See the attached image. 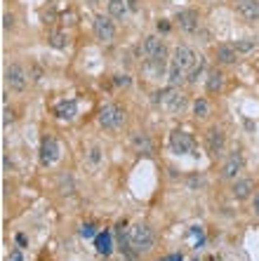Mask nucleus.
<instances>
[{
    "instance_id": "f257e3e1",
    "label": "nucleus",
    "mask_w": 259,
    "mask_h": 261,
    "mask_svg": "<svg viewBox=\"0 0 259 261\" xmlns=\"http://www.w3.org/2000/svg\"><path fill=\"white\" fill-rule=\"evenodd\" d=\"M127 245L135 249V252H151L156 245V233L153 228L146 223H135L130 231H127Z\"/></svg>"
},
{
    "instance_id": "f03ea898",
    "label": "nucleus",
    "mask_w": 259,
    "mask_h": 261,
    "mask_svg": "<svg viewBox=\"0 0 259 261\" xmlns=\"http://www.w3.org/2000/svg\"><path fill=\"white\" fill-rule=\"evenodd\" d=\"M141 52L146 57V61L151 66H156L158 71L165 68V61H167V47L165 42L158 36H146L144 38V45H141Z\"/></svg>"
},
{
    "instance_id": "7ed1b4c3",
    "label": "nucleus",
    "mask_w": 259,
    "mask_h": 261,
    "mask_svg": "<svg viewBox=\"0 0 259 261\" xmlns=\"http://www.w3.org/2000/svg\"><path fill=\"white\" fill-rule=\"evenodd\" d=\"M97 120H99V125H101L104 130H109V132L123 130L125 108H120L118 104H104L101 111H99V116H97Z\"/></svg>"
},
{
    "instance_id": "20e7f679",
    "label": "nucleus",
    "mask_w": 259,
    "mask_h": 261,
    "mask_svg": "<svg viewBox=\"0 0 259 261\" xmlns=\"http://www.w3.org/2000/svg\"><path fill=\"white\" fill-rule=\"evenodd\" d=\"M158 97H160V101H163V108L167 111V113H172V116L184 113V108L189 106V97H186L181 90H175V87L160 92Z\"/></svg>"
},
{
    "instance_id": "39448f33",
    "label": "nucleus",
    "mask_w": 259,
    "mask_h": 261,
    "mask_svg": "<svg viewBox=\"0 0 259 261\" xmlns=\"http://www.w3.org/2000/svg\"><path fill=\"white\" fill-rule=\"evenodd\" d=\"M170 148H172V153H177V156H196V153H193V151H196V139H193L189 132L175 130L170 134Z\"/></svg>"
},
{
    "instance_id": "423d86ee",
    "label": "nucleus",
    "mask_w": 259,
    "mask_h": 261,
    "mask_svg": "<svg viewBox=\"0 0 259 261\" xmlns=\"http://www.w3.org/2000/svg\"><path fill=\"white\" fill-rule=\"evenodd\" d=\"M5 82L10 85V90L24 92L28 85V71L19 64V61H12V64L5 68Z\"/></svg>"
},
{
    "instance_id": "0eeeda50",
    "label": "nucleus",
    "mask_w": 259,
    "mask_h": 261,
    "mask_svg": "<svg viewBox=\"0 0 259 261\" xmlns=\"http://www.w3.org/2000/svg\"><path fill=\"white\" fill-rule=\"evenodd\" d=\"M61 158V146L55 137H45L40 141V165L42 167H52Z\"/></svg>"
},
{
    "instance_id": "6e6552de",
    "label": "nucleus",
    "mask_w": 259,
    "mask_h": 261,
    "mask_svg": "<svg viewBox=\"0 0 259 261\" xmlns=\"http://www.w3.org/2000/svg\"><path fill=\"white\" fill-rule=\"evenodd\" d=\"M92 28H95L97 40H101V42H111L116 38V24H113V17L109 14H97Z\"/></svg>"
},
{
    "instance_id": "1a4fd4ad",
    "label": "nucleus",
    "mask_w": 259,
    "mask_h": 261,
    "mask_svg": "<svg viewBox=\"0 0 259 261\" xmlns=\"http://www.w3.org/2000/svg\"><path fill=\"white\" fill-rule=\"evenodd\" d=\"M205 146H207V153L212 158H219L224 153V148H226V134L219 130L217 125L215 127H210L207 134H205Z\"/></svg>"
},
{
    "instance_id": "9d476101",
    "label": "nucleus",
    "mask_w": 259,
    "mask_h": 261,
    "mask_svg": "<svg viewBox=\"0 0 259 261\" xmlns=\"http://www.w3.org/2000/svg\"><path fill=\"white\" fill-rule=\"evenodd\" d=\"M196 59H198V54L193 52L189 45H179L177 50H175V54H172V59H170V64H175V66H179L181 71H191L193 68V64H196Z\"/></svg>"
},
{
    "instance_id": "9b49d317",
    "label": "nucleus",
    "mask_w": 259,
    "mask_h": 261,
    "mask_svg": "<svg viewBox=\"0 0 259 261\" xmlns=\"http://www.w3.org/2000/svg\"><path fill=\"white\" fill-rule=\"evenodd\" d=\"M240 172H243V156H240L238 151H233V153H229V158L224 160V165H221V177L229 179V181H236V179L240 177Z\"/></svg>"
},
{
    "instance_id": "f8f14e48",
    "label": "nucleus",
    "mask_w": 259,
    "mask_h": 261,
    "mask_svg": "<svg viewBox=\"0 0 259 261\" xmlns=\"http://www.w3.org/2000/svg\"><path fill=\"white\" fill-rule=\"evenodd\" d=\"M175 21H177V26L184 33H196L200 28V14L196 12V10H181V12H177Z\"/></svg>"
},
{
    "instance_id": "ddd939ff",
    "label": "nucleus",
    "mask_w": 259,
    "mask_h": 261,
    "mask_svg": "<svg viewBox=\"0 0 259 261\" xmlns=\"http://www.w3.org/2000/svg\"><path fill=\"white\" fill-rule=\"evenodd\" d=\"M238 57H240V54L236 52V47H233L231 42H221V45L215 47V59H217V64H221V66H233L238 61Z\"/></svg>"
},
{
    "instance_id": "4468645a",
    "label": "nucleus",
    "mask_w": 259,
    "mask_h": 261,
    "mask_svg": "<svg viewBox=\"0 0 259 261\" xmlns=\"http://www.w3.org/2000/svg\"><path fill=\"white\" fill-rule=\"evenodd\" d=\"M252 191H255V181L250 177H238L231 186V196L236 200H247V198L252 196Z\"/></svg>"
},
{
    "instance_id": "2eb2a0df",
    "label": "nucleus",
    "mask_w": 259,
    "mask_h": 261,
    "mask_svg": "<svg viewBox=\"0 0 259 261\" xmlns=\"http://www.w3.org/2000/svg\"><path fill=\"white\" fill-rule=\"evenodd\" d=\"M224 85H226V76L219 68H210L207 78H205V90L210 92V94H219V92L224 90Z\"/></svg>"
},
{
    "instance_id": "dca6fc26",
    "label": "nucleus",
    "mask_w": 259,
    "mask_h": 261,
    "mask_svg": "<svg viewBox=\"0 0 259 261\" xmlns=\"http://www.w3.org/2000/svg\"><path fill=\"white\" fill-rule=\"evenodd\" d=\"M236 12L245 21H259V0H238Z\"/></svg>"
},
{
    "instance_id": "f3484780",
    "label": "nucleus",
    "mask_w": 259,
    "mask_h": 261,
    "mask_svg": "<svg viewBox=\"0 0 259 261\" xmlns=\"http://www.w3.org/2000/svg\"><path fill=\"white\" fill-rule=\"evenodd\" d=\"M130 144H132V148H135L137 153H141V156H151V153H153L151 137L144 134V132H135V134L130 137Z\"/></svg>"
},
{
    "instance_id": "a211bd4d",
    "label": "nucleus",
    "mask_w": 259,
    "mask_h": 261,
    "mask_svg": "<svg viewBox=\"0 0 259 261\" xmlns=\"http://www.w3.org/2000/svg\"><path fill=\"white\" fill-rule=\"evenodd\" d=\"M76 116H78V104H76L73 99L61 101V104L57 106V118H59V120H66V122H71Z\"/></svg>"
},
{
    "instance_id": "6ab92c4d",
    "label": "nucleus",
    "mask_w": 259,
    "mask_h": 261,
    "mask_svg": "<svg viewBox=\"0 0 259 261\" xmlns=\"http://www.w3.org/2000/svg\"><path fill=\"white\" fill-rule=\"evenodd\" d=\"M106 7H109V17H113V19H125L127 10H130L127 0H109Z\"/></svg>"
},
{
    "instance_id": "aec40b11",
    "label": "nucleus",
    "mask_w": 259,
    "mask_h": 261,
    "mask_svg": "<svg viewBox=\"0 0 259 261\" xmlns=\"http://www.w3.org/2000/svg\"><path fill=\"white\" fill-rule=\"evenodd\" d=\"M210 111H212V106H210V101L205 97H198L193 101V116L198 118V120H205V118L210 116Z\"/></svg>"
},
{
    "instance_id": "412c9836",
    "label": "nucleus",
    "mask_w": 259,
    "mask_h": 261,
    "mask_svg": "<svg viewBox=\"0 0 259 261\" xmlns=\"http://www.w3.org/2000/svg\"><path fill=\"white\" fill-rule=\"evenodd\" d=\"M203 71H205V59L203 57H198V59H196V64H193V68L186 73V82H189V85H196L198 78L203 76Z\"/></svg>"
},
{
    "instance_id": "4be33fe9",
    "label": "nucleus",
    "mask_w": 259,
    "mask_h": 261,
    "mask_svg": "<svg viewBox=\"0 0 259 261\" xmlns=\"http://www.w3.org/2000/svg\"><path fill=\"white\" fill-rule=\"evenodd\" d=\"M50 45H52L55 50H66L68 33H64V31H52V33H50Z\"/></svg>"
},
{
    "instance_id": "5701e85b",
    "label": "nucleus",
    "mask_w": 259,
    "mask_h": 261,
    "mask_svg": "<svg viewBox=\"0 0 259 261\" xmlns=\"http://www.w3.org/2000/svg\"><path fill=\"white\" fill-rule=\"evenodd\" d=\"M85 158H87L90 167L97 170V167L101 165V160H104V153H101V148H99V146H90V148H87V153H85Z\"/></svg>"
},
{
    "instance_id": "b1692460",
    "label": "nucleus",
    "mask_w": 259,
    "mask_h": 261,
    "mask_svg": "<svg viewBox=\"0 0 259 261\" xmlns=\"http://www.w3.org/2000/svg\"><path fill=\"white\" fill-rule=\"evenodd\" d=\"M231 45L236 47L238 54H247L257 47V38H240V40H236V42H231Z\"/></svg>"
},
{
    "instance_id": "393cba45",
    "label": "nucleus",
    "mask_w": 259,
    "mask_h": 261,
    "mask_svg": "<svg viewBox=\"0 0 259 261\" xmlns=\"http://www.w3.org/2000/svg\"><path fill=\"white\" fill-rule=\"evenodd\" d=\"M95 245L101 254H111V249H113V245H111V233H99L95 240Z\"/></svg>"
},
{
    "instance_id": "a878e982",
    "label": "nucleus",
    "mask_w": 259,
    "mask_h": 261,
    "mask_svg": "<svg viewBox=\"0 0 259 261\" xmlns=\"http://www.w3.org/2000/svg\"><path fill=\"white\" fill-rule=\"evenodd\" d=\"M28 78L33 80V82H40L42 80V68L38 64H31V68H28Z\"/></svg>"
},
{
    "instance_id": "bb28decb",
    "label": "nucleus",
    "mask_w": 259,
    "mask_h": 261,
    "mask_svg": "<svg viewBox=\"0 0 259 261\" xmlns=\"http://www.w3.org/2000/svg\"><path fill=\"white\" fill-rule=\"evenodd\" d=\"M95 223H82L80 226V235L82 238H92V235H95Z\"/></svg>"
},
{
    "instance_id": "cd10ccee",
    "label": "nucleus",
    "mask_w": 259,
    "mask_h": 261,
    "mask_svg": "<svg viewBox=\"0 0 259 261\" xmlns=\"http://www.w3.org/2000/svg\"><path fill=\"white\" fill-rule=\"evenodd\" d=\"M2 28H7V31H12L14 28V17L12 14H2Z\"/></svg>"
},
{
    "instance_id": "c85d7f7f",
    "label": "nucleus",
    "mask_w": 259,
    "mask_h": 261,
    "mask_svg": "<svg viewBox=\"0 0 259 261\" xmlns=\"http://www.w3.org/2000/svg\"><path fill=\"white\" fill-rule=\"evenodd\" d=\"M113 82H116L118 87H130V82H132V80L127 78V76H116V78H113Z\"/></svg>"
},
{
    "instance_id": "c756f323",
    "label": "nucleus",
    "mask_w": 259,
    "mask_h": 261,
    "mask_svg": "<svg viewBox=\"0 0 259 261\" xmlns=\"http://www.w3.org/2000/svg\"><path fill=\"white\" fill-rule=\"evenodd\" d=\"M252 212L259 217V193H255V198H252Z\"/></svg>"
},
{
    "instance_id": "7c9ffc66",
    "label": "nucleus",
    "mask_w": 259,
    "mask_h": 261,
    "mask_svg": "<svg viewBox=\"0 0 259 261\" xmlns=\"http://www.w3.org/2000/svg\"><path fill=\"white\" fill-rule=\"evenodd\" d=\"M158 261H184L181 254H170V257H165V259H158Z\"/></svg>"
},
{
    "instance_id": "2f4dec72",
    "label": "nucleus",
    "mask_w": 259,
    "mask_h": 261,
    "mask_svg": "<svg viewBox=\"0 0 259 261\" xmlns=\"http://www.w3.org/2000/svg\"><path fill=\"white\" fill-rule=\"evenodd\" d=\"M17 242H19L21 247H26V235H24V233H19V235H17Z\"/></svg>"
},
{
    "instance_id": "473e14b6",
    "label": "nucleus",
    "mask_w": 259,
    "mask_h": 261,
    "mask_svg": "<svg viewBox=\"0 0 259 261\" xmlns=\"http://www.w3.org/2000/svg\"><path fill=\"white\" fill-rule=\"evenodd\" d=\"M158 31H170V24H167V21H158Z\"/></svg>"
},
{
    "instance_id": "72a5a7b5",
    "label": "nucleus",
    "mask_w": 259,
    "mask_h": 261,
    "mask_svg": "<svg viewBox=\"0 0 259 261\" xmlns=\"http://www.w3.org/2000/svg\"><path fill=\"white\" fill-rule=\"evenodd\" d=\"M127 5H130V10H135V7H137V2H135V0H127Z\"/></svg>"
},
{
    "instance_id": "f704fd0d",
    "label": "nucleus",
    "mask_w": 259,
    "mask_h": 261,
    "mask_svg": "<svg viewBox=\"0 0 259 261\" xmlns=\"http://www.w3.org/2000/svg\"><path fill=\"white\" fill-rule=\"evenodd\" d=\"M12 261H21V257H19V254L14 252V254H12Z\"/></svg>"
},
{
    "instance_id": "c9c22d12",
    "label": "nucleus",
    "mask_w": 259,
    "mask_h": 261,
    "mask_svg": "<svg viewBox=\"0 0 259 261\" xmlns=\"http://www.w3.org/2000/svg\"><path fill=\"white\" fill-rule=\"evenodd\" d=\"M90 2H95V5H99V2H101V0H90Z\"/></svg>"
}]
</instances>
